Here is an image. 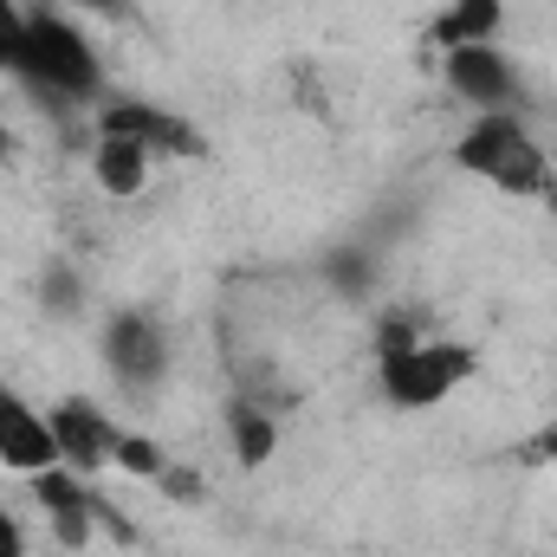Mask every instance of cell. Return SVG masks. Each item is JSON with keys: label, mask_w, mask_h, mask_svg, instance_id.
Masks as SVG:
<instances>
[{"label": "cell", "mask_w": 557, "mask_h": 557, "mask_svg": "<svg viewBox=\"0 0 557 557\" xmlns=\"http://www.w3.org/2000/svg\"><path fill=\"white\" fill-rule=\"evenodd\" d=\"M486 370V350L447 331H428L416 318H383L376 324V396L396 416L447 409L460 389H473Z\"/></svg>", "instance_id": "6da1fadb"}, {"label": "cell", "mask_w": 557, "mask_h": 557, "mask_svg": "<svg viewBox=\"0 0 557 557\" xmlns=\"http://www.w3.org/2000/svg\"><path fill=\"white\" fill-rule=\"evenodd\" d=\"M13 85L46 111H98L111 98V72H104V52L91 39V20H78L52 0H33Z\"/></svg>", "instance_id": "7a4b0ae2"}, {"label": "cell", "mask_w": 557, "mask_h": 557, "mask_svg": "<svg viewBox=\"0 0 557 557\" xmlns=\"http://www.w3.org/2000/svg\"><path fill=\"white\" fill-rule=\"evenodd\" d=\"M447 162L473 182H486L493 195L512 201H545L557 188V162L552 143L532 131L525 111H499V117H467L460 137L447 143Z\"/></svg>", "instance_id": "3957f363"}, {"label": "cell", "mask_w": 557, "mask_h": 557, "mask_svg": "<svg viewBox=\"0 0 557 557\" xmlns=\"http://www.w3.org/2000/svg\"><path fill=\"white\" fill-rule=\"evenodd\" d=\"M441 85L447 98L467 111V117H499V111H525L532 104V78L525 65L499 46H460V52H441Z\"/></svg>", "instance_id": "277c9868"}, {"label": "cell", "mask_w": 557, "mask_h": 557, "mask_svg": "<svg viewBox=\"0 0 557 557\" xmlns=\"http://www.w3.org/2000/svg\"><path fill=\"white\" fill-rule=\"evenodd\" d=\"M91 137H124L143 143L156 162H201L208 156V137L195 117L156 104V98H137V91H111L98 111H91Z\"/></svg>", "instance_id": "5b68a950"}, {"label": "cell", "mask_w": 557, "mask_h": 557, "mask_svg": "<svg viewBox=\"0 0 557 557\" xmlns=\"http://www.w3.org/2000/svg\"><path fill=\"white\" fill-rule=\"evenodd\" d=\"M98 357H104V370L117 376V389H156V383L169 376V363H175V337H169V324H162L156 311L124 305V311L104 318Z\"/></svg>", "instance_id": "8992f818"}, {"label": "cell", "mask_w": 557, "mask_h": 557, "mask_svg": "<svg viewBox=\"0 0 557 557\" xmlns=\"http://www.w3.org/2000/svg\"><path fill=\"white\" fill-rule=\"evenodd\" d=\"M98 506H104L98 480H85L72 467H46L26 480V512H33V525H46V539L59 552H85L98 539Z\"/></svg>", "instance_id": "52a82bcc"}, {"label": "cell", "mask_w": 557, "mask_h": 557, "mask_svg": "<svg viewBox=\"0 0 557 557\" xmlns=\"http://www.w3.org/2000/svg\"><path fill=\"white\" fill-rule=\"evenodd\" d=\"M46 421H52V441H59V467L85 473V480H104L111 473V447H117V428L124 421L111 416L98 396H85V389L52 396L46 403Z\"/></svg>", "instance_id": "ba28073f"}, {"label": "cell", "mask_w": 557, "mask_h": 557, "mask_svg": "<svg viewBox=\"0 0 557 557\" xmlns=\"http://www.w3.org/2000/svg\"><path fill=\"white\" fill-rule=\"evenodd\" d=\"M59 467V441H52V421H46V403H33L20 383L0 376V473L13 480H33Z\"/></svg>", "instance_id": "9c48e42d"}, {"label": "cell", "mask_w": 557, "mask_h": 557, "mask_svg": "<svg viewBox=\"0 0 557 557\" xmlns=\"http://www.w3.org/2000/svg\"><path fill=\"white\" fill-rule=\"evenodd\" d=\"M221 428H227V454H234V467H240V473H267V467L278 460L285 416H278L273 396H260V389H234Z\"/></svg>", "instance_id": "30bf717a"}, {"label": "cell", "mask_w": 557, "mask_h": 557, "mask_svg": "<svg viewBox=\"0 0 557 557\" xmlns=\"http://www.w3.org/2000/svg\"><path fill=\"white\" fill-rule=\"evenodd\" d=\"M506 0H441V13L428 20V46L434 52H460V46H499L506 39Z\"/></svg>", "instance_id": "8fae6325"}, {"label": "cell", "mask_w": 557, "mask_h": 557, "mask_svg": "<svg viewBox=\"0 0 557 557\" xmlns=\"http://www.w3.org/2000/svg\"><path fill=\"white\" fill-rule=\"evenodd\" d=\"M85 169H91L98 195H111V201H137V195H149V182H156V156L143 143H124V137H91Z\"/></svg>", "instance_id": "7c38bea8"}, {"label": "cell", "mask_w": 557, "mask_h": 557, "mask_svg": "<svg viewBox=\"0 0 557 557\" xmlns=\"http://www.w3.org/2000/svg\"><path fill=\"white\" fill-rule=\"evenodd\" d=\"M169 447L156 441V434H143V428H117V447H111V473L117 480H137V486H156L162 473H169Z\"/></svg>", "instance_id": "4fadbf2b"}, {"label": "cell", "mask_w": 557, "mask_h": 557, "mask_svg": "<svg viewBox=\"0 0 557 557\" xmlns=\"http://www.w3.org/2000/svg\"><path fill=\"white\" fill-rule=\"evenodd\" d=\"M26 7H33V0H0V78L20 72V52H26Z\"/></svg>", "instance_id": "5bb4252c"}, {"label": "cell", "mask_w": 557, "mask_h": 557, "mask_svg": "<svg viewBox=\"0 0 557 557\" xmlns=\"http://www.w3.org/2000/svg\"><path fill=\"white\" fill-rule=\"evenodd\" d=\"M39 298H46L52 318H78V311H85V285H78V273H65V267L39 278Z\"/></svg>", "instance_id": "9a60e30c"}, {"label": "cell", "mask_w": 557, "mask_h": 557, "mask_svg": "<svg viewBox=\"0 0 557 557\" xmlns=\"http://www.w3.org/2000/svg\"><path fill=\"white\" fill-rule=\"evenodd\" d=\"M0 557H33V512L0 499Z\"/></svg>", "instance_id": "2e32d148"}, {"label": "cell", "mask_w": 557, "mask_h": 557, "mask_svg": "<svg viewBox=\"0 0 557 557\" xmlns=\"http://www.w3.org/2000/svg\"><path fill=\"white\" fill-rule=\"evenodd\" d=\"M156 493H169V499H182V506H201V499H208L201 473H195V467H182V460H169V473L156 480Z\"/></svg>", "instance_id": "e0dca14e"}, {"label": "cell", "mask_w": 557, "mask_h": 557, "mask_svg": "<svg viewBox=\"0 0 557 557\" xmlns=\"http://www.w3.org/2000/svg\"><path fill=\"white\" fill-rule=\"evenodd\" d=\"M52 7L78 13V20H131L137 13V0H52Z\"/></svg>", "instance_id": "ac0fdd59"}, {"label": "cell", "mask_w": 557, "mask_h": 557, "mask_svg": "<svg viewBox=\"0 0 557 557\" xmlns=\"http://www.w3.org/2000/svg\"><path fill=\"white\" fill-rule=\"evenodd\" d=\"M545 447H552V454H557V421H552V441H545Z\"/></svg>", "instance_id": "d6986e66"}]
</instances>
